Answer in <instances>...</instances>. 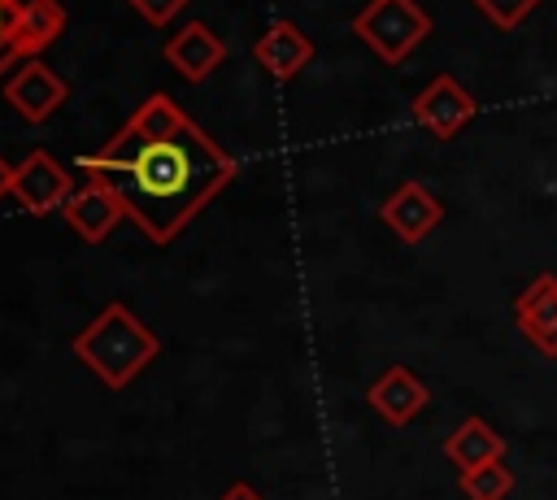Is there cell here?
<instances>
[{"label": "cell", "instance_id": "cell-10", "mask_svg": "<svg viewBox=\"0 0 557 500\" xmlns=\"http://www.w3.org/2000/svg\"><path fill=\"white\" fill-rule=\"evenodd\" d=\"M65 222H70V230H78L87 243H104L109 235H113V226L126 217V209L117 204V196L113 191H104L100 183H83L70 200H65Z\"/></svg>", "mask_w": 557, "mask_h": 500}, {"label": "cell", "instance_id": "cell-1", "mask_svg": "<svg viewBox=\"0 0 557 500\" xmlns=\"http://www.w3.org/2000/svg\"><path fill=\"white\" fill-rule=\"evenodd\" d=\"M78 170L113 191L152 243H170L239 165L170 96H148L100 152L78 157Z\"/></svg>", "mask_w": 557, "mask_h": 500}, {"label": "cell", "instance_id": "cell-3", "mask_svg": "<svg viewBox=\"0 0 557 500\" xmlns=\"http://www.w3.org/2000/svg\"><path fill=\"white\" fill-rule=\"evenodd\" d=\"M352 35H357L383 65H400V61L431 35V17H426V9H418L413 0H370V4L352 17Z\"/></svg>", "mask_w": 557, "mask_h": 500}, {"label": "cell", "instance_id": "cell-11", "mask_svg": "<svg viewBox=\"0 0 557 500\" xmlns=\"http://www.w3.org/2000/svg\"><path fill=\"white\" fill-rule=\"evenodd\" d=\"M165 61H170L183 78L200 83V78H209V74L226 61V43H222L205 22H187V26L165 43Z\"/></svg>", "mask_w": 557, "mask_h": 500}, {"label": "cell", "instance_id": "cell-17", "mask_svg": "<svg viewBox=\"0 0 557 500\" xmlns=\"http://www.w3.org/2000/svg\"><path fill=\"white\" fill-rule=\"evenodd\" d=\"M183 4H187V0H131V9H135L148 26H165V22H174V13H183Z\"/></svg>", "mask_w": 557, "mask_h": 500}, {"label": "cell", "instance_id": "cell-20", "mask_svg": "<svg viewBox=\"0 0 557 500\" xmlns=\"http://www.w3.org/2000/svg\"><path fill=\"white\" fill-rule=\"evenodd\" d=\"M0 196H13V165L0 157Z\"/></svg>", "mask_w": 557, "mask_h": 500}, {"label": "cell", "instance_id": "cell-5", "mask_svg": "<svg viewBox=\"0 0 557 500\" xmlns=\"http://www.w3.org/2000/svg\"><path fill=\"white\" fill-rule=\"evenodd\" d=\"M70 196H74L70 174H65V165H61L52 152L35 148L22 165H13V200H17L22 209H30V213H52V209H65Z\"/></svg>", "mask_w": 557, "mask_h": 500}, {"label": "cell", "instance_id": "cell-14", "mask_svg": "<svg viewBox=\"0 0 557 500\" xmlns=\"http://www.w3.org/2000/svg\"><path fill=\"white\" fill-rule=\"evenodd\" d=\"M444 457L470 474V470H483L492 461H505V439L483 422V417H466L448 439H444Z\"/></svg>", "mask_w": 557, "mask_h": 500}, {"label": "cell", "instance_id": "cell-7", "mask_svg": "<svg viewBox=\"0 0 557 500\" xmlns=\"http://www.w3.org/2000/svg\"><path fill=\"white\" fill-rule=\"evenodd\" d=\"M366 400H370V409H374L387 426H409V422L426 409L431 391H426V383H422L409 365H387V370L366 387Z\"/></svg>", "mask_w": 557, "mask_h": 500}, {"label": "cell", "instance_id": "cell-13", "mask_svg": "<svg viewBox=\"0 0 557 500\" xmlns=\"http://www.w3.org/2000/svg\"><path fill=\"white\" fill-rule=\"evenodd\" d=\"M61 30H65V9L57 0H13V39L22 61H35Z\"/></svg>", "mask_w": 557, "mask_h": 500}, {"label": "cell", "instance_id": "cell-6", "mask_svg": "<svg viewBox=\"0 0 557 500\" xmlns=\"http://www.w3.org/2000/svg\"><path fill=\"white\" fill-rule=\"evenodd\" d=\"M379 217L387 222V230H396L400 243H422L444 222V204L426 183L409 178L379 204Z\"/></svg>", "mask_w": 557, "mask_h": 500}, {"label": "cell", "instance_id": "cell-8", "mask_svg": "<svg viewBox=\"0 0 557 500\" xmlns=\"http://www.w3.org/2000/svg\"><path fill=\"white\" fill-rule=\"evenodd\" d=\"M513 322L540 357H557V274H540L513 300Z\"/></svg>", "mask_w": 557, "mask_h": 500}, {"label": "cell", "instance_id": "cell-12", "mask_svg": "<svg viewBox=\"0 0 557 500\" xmlns=\"http://www.w3.org/2000/svg\"><path fill=\"white\" fill-rule=\"evenodd\" d=\"M252 57H257V65H261L265 74H274V78L283 83V78H292V74H300V70L309 65L313 39H309L296 22H274V26L252 43Z\"/></svg>", "mask_w": 557, "mask_h": 500}, {"label": "cell", "instance_id": "cell-18", "mask_svg": "<svg viewBox=\"0 0 557 500\" xmlns=\"http://www.w3.org/2000/svg\"><path fill=\"white\" fill-rule=\"evenodd\" d=\"M17 61V39H13V0H0V74Z\"/></svg>", "mask_w": 557, "mask_h": 500}, {"label": "cell", "instance_id": "cell-4", "mask_svg": "<svg viewBox=\"0 0 557 500\" xmlns=\"http://www.w3.org/2000/svg\"><path fill=\"white\" fill-rule=\"evenodd\" d=\"M479 113L474 96L453 78V74H435L418 96H413V122L422 130H431L435 139H457L470 117Z\"/></svg>", "mask_w": 557, "mask_h": 500}, {"label": "cell", "instance_id": "cell-2", "mask_svg": "<svg viewBox=\"0 0 557 500\" xmlns=\"http://www.w3.org/2000/svg\"><path fill=\"white\" fill-rule=\"evenodd\" d=\"M161 352V339L122 304H104L78 335H74V357L113 391H122L131 378H139V370H148V361Z\"/></svg>", "mask_w": 557, "mask_h": 500}, {"label": "cell", "instance_id": "cell-16", "mask_svg": "<svg viewBox=\"0 0 557 500\" xmlns=\"http://www.w3.org/2000/svg\"><path fill=\"white\" fill-rule=\"evenodd\" d=\"M496 30H513V26H522L544 0H470Z\"/></svg>", "mask_w": 557, "mask_h": 500}, {"label": "cell", "instance_id": "cell-19", "mask_svg": "<svg viewBox=\"0 0 557 500\" xmlns=\"http://www.w3.org/2000/svg\"><path fill=\"white\" fill-rule=\"evenodd\" d=\"M218 500H261V496H257V491H252L248 483H231V487H226V491H222Z\"/></svg>", "mask_w": 557, "mask_h": 500}, {"label": "cell", "instance_id": "cell-9", "mask_svg": "<svg viewBox=\"0 0 557 500\" xmlns=\"http://www.w3.org/2000/svg\"><path fill=\"white\" fill-rule=\"evenodd\" d=\"M4 100L26 117V122H48L57 109H61V100H65V83L35 57V61H22L17 65V74H9L4 78Z\"/></svg>", "mask_w": 557, "mask_h": 500}, {"label": "cell", "instance_id": "cell-15", "mask_svg": "<svg viewBox=\"0 0 557 500\" xmlns=\"http://www.w3.org/2000/svg\"><path fill=\"white\" fill-rule=\"evenodd\" d=\"M457 483H461L466 500H505V496L513 491V470H509L505 461H492V465H483V470L461 474Z\"/></svg>", "mask_w": 557, "mask_h": 500}]
</instances>
